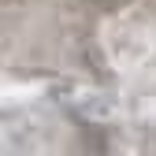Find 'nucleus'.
Instances as JSON below:
<instances>
[]
</instances>
